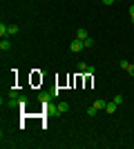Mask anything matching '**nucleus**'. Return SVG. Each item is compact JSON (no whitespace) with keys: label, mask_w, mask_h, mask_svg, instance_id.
<instances>
[{"label":"nucleus","mask_w":134,"mask_h":149,"mask_svg":"<svg viewBox=\"0 0 134 149\" xmlns=\"http://www.w3.org/2000/svg\"><path fill=\"white\" fill-rule=\"evenodd\" d=\"M116 109H119V105H116L114 100H112V102H107V105H105V111H107V113H116Z\"/></svg>","instance_id":"39448f33"},{"label":"nucleus","mask_w":134,"mask_h":149,"mask_svg":"<svg viewBox=\"0 0 134 149\" xmlns=\"http://www.w3.org/2000/svg\"><path fill=\"white\" fill-rule=\"evenodd\" d=\"M101 2H103V5H107V7H109L112 2H116V0H101Z\"/></svg>","instance_id":"f3484780"},{"label":"nucleus","mask_w":134,"mask_h":149,"mask_svg":"<svg viewBox=\"0 0 134 149\" xmlns=\"http://www.w3.org/2000/svg\"><path fill=\"white\" fill-rule=\"evenodd\" d=\"M130 20H132V25H134V5H130Z\"/></svg>","instance_id":"4468645a"},{"label":"nucleus","mask_w":134,"mask_h":149,"mask_svg":"<svg viewBox=\"0 0 134 149\" xmlns=\"http://www.w3.org/2000/svg\"><path fill=\"white\" fill-rule=\"evenodd\" d=\"M114 102H116V105H123V102H125V98L119 93V96H114Z\"/></svg>","instance_id":"f8f14e48"},{"label":"nucleus","mask_w":134,"mask_h":149,"mask_svg":"<svg viewBox=\"0 0 134 149\" xmlns=\"http://www.w3.org/2000/svg\"><path fill=\"white\" fill-rule=\"evenodd\" d=\"M85 38H89L87 29H78V31H76V40H85Z\"/></svg>","instance_id":"6e6552de"},{"label":"nucleus","mask_w":134,"mask_h":149,"mask_svg":"<svg viewBox=\"0 0 134 149\" xmlns=\"http://www.w3.org/2000/svg\"><path fill=\"white\" fill-rule=\"evenodd\" d=\"M18 107H27V98H20L18 100Z\"/></svg>","instance_id":"dca6fc26"},{"label":"nucleus","mask_w":134,"mask_h":149,"mask_svg":"<svg viewBox=\"0 0 134 149\" xmlns=\"http://www.w3.org/2000/svg\"><path fill=\"white\" fill-rule=\"evenodd\" d=\"M0 49H2V51H9V49H11V42H9V38H2V40H0Z\"/></svg>","instance_id":"423d86ee"},{"label":"nucleus","mask_w":134,"mask_h":149,"mask_svg":"<svg viewBox=\"0 0 134 149\" xmlns=\"http://www.w3.org/2000/svg\"><path fill=\"white\" fill-rule=\"evenodd\" d=\"M105 105H107L105 100H94V105H92V107H94L96 111H101V109H105Z\"/></svg>","instance_id":"1a4fd4ad"},{"label":"nucleus","mask_w":134,"mask_h":149,"mask_svg":"<svg viewBox=\"0 0 134 149\" xmlns=\"http://www.w3.org/2000/svg\"><path fill=\"white\" fill-rule=\"evenodd\" d=\"M0 36H2V38H9V25L0 22Z\"/></svg>","instance_id":"0eeeda50"},{"label":"nucleus","mask_w":134,"mask_h":149,"mask_svg":"<svg viewBox=\"0 0 134 149\" xmlns=\"http://www.w3.org/2000/svg\"><path fill=\"white\" fill-rule=\"evenodd\" d=\"M92 45H94V40H92V38H85V40H83V47H85V49H89Z\"/></svg>","instance_id":"9b49d317"},{"label":"nucleus","mask_w":134,"mask_h":149,"mask_svg":"<svg viewBox=\"0 0 134 149\" xmlns=\"http://www.w3.org/2000/svg\"><path fill=\"white\" fill-rule=\"evenodd\" d=\"M51 98H56V96H54V91H51V93H45V91H40V93H38V102H43V105H47V102H49Z\"/></svg>","instance_id":"f257e3e1"},{"label":"nucleus","mask_w":134,"mask_h":149,"mask_svg":"<svg viewBox=\"0 0 134 149\" xmlns=\"http://www.w3.org/2000/svg\"><path fill=\"white\" fill-rule=\"evenodd\" d=\"M65 111H69V102H58L56 113H65Z\"/></svg>","instance_id":"20e7f679"},{"label":"nucleus","mask_w":134,"mask_h":149,"mask_svg":"<svg viewBox=\"0 0 134 149\" xmlns=\"http://www.w3.org/2000/svg\"><path fill=\"white\" fill-rule=\"evenodd\" d=\"M119 65H121V67L125 69V71H128L130 76H134V65H132V62H128V60H121Z\"/></svg>","instance_id":"7ed1b4c3"},{"label":"nucleus","mask_w":134,"mask_h":149,"mask_svg":"<svg viewBox=\"0 0 134 149\" xmlns=\"http://www.w3.org/2000/svg\"><path fill=\"white\" fill-rule=\"evenodd\" d=\"M18 33V25H9V36H16Z\"/></svg>","instance_id":"9d476101"},{"label":"nucleus","mask_w":134,"mask_h":149,"mask_svg":"<svg viewBox=\"0 0 134 149\" xmlns=\"http://www.w3.org/2000/svg\"><path fill=\"white\" fill-rule=\"evenodd\" d=\"M89 65H85V62H78V71H87Z\"/></svg>","instance_id":"ddd939ff"},{"label":"nucleus","mask_w":134,"mask_h":149,"mask_svg":"<svg viewBox=\"0 0 134 149\" xmlns=\"http://www.w3.org/2000/svg\"><path fill=\"white\" fill-rule=\"evenodd\" d=\"M69 49L74 51V54H78L81 49H85V47H83V40H76V38H74V40H72V45H69Z\"/></svg>","instance_id":"f03ea898"},{"label":"nucleus","mask_w":134,"mask_h":149,"mask_svg":"<svg viewBox=\"0 0 134 149\" xmlns=\"http://www.w3.org/2000/svg\"><path fill=\"white\" fill-rule=\"evenodd\" d=\"M96 113H98V111H96L94 107H89V109H87V116H96Z\"/></svg>","instance_id":"2eb2a0df"}]
</instances>
